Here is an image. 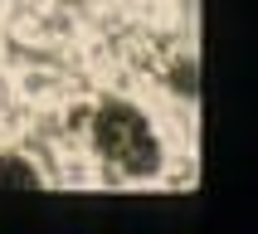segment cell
I'll return each instance as SVG.
<instances>
[{"label": "cell", "instance_id": "1", "mask_svg": "<svg viewBox=\"0 0 258 234\" xmlns=\"http://www.w3.org/2000/svg\"><path fill=\"white\" fill-rule=\"evenodd\" d=\"M93 146L127 176H156L161 171V142L142 107L127 98H102L93 112Z\"/></svg>", "mask_w": 258, "mask_h": 234}, {"label": "cell", "instance_id": "2", "mask_svg": "<svg viewBox=\"0 0 258 234\" xmlns=\"http://www.w3.org/2000/svg\"><path fill=\"white\" fill-rule=\"evenodd\" d=\"M34 186H39V171H34L25 156L5 151V156H0V190H34Z\"/></svg>", "mask_w": 258, "mask_h": 234}, {"label": "cell", "instance_id": "3", "mask_svg": "<svg viewBox=\"0 0 258 234\" xmlns=\"http://www.w3.org/2000/svg\"><path fill=\"white\" fill-rule=\"evenodd\" d=\"M171 88H175V93H180V98H190V102H195V98H200V83H195V58H180V64H175V69H171Z\"/></svg>", "mask_w": 258, "mask_h": 234}]
</instances>
